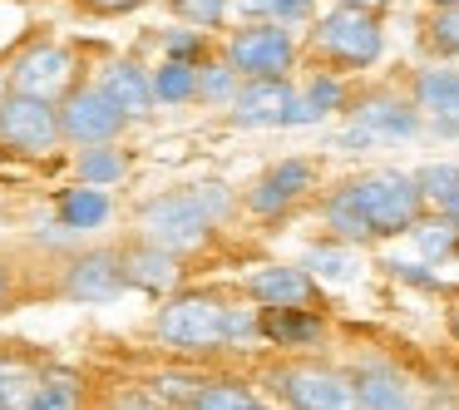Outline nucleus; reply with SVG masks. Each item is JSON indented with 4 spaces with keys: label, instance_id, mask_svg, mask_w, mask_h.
Returning a JSON list of instances; mask_svg holds the SVG:
<instances>
[{
    "label": "nucleus",
    "instance_id": "nucleus-1",
    "mask_svg": "<svg viewBox=\"0 0 459 410\" xmlns=\"http://www.w3.org/2000/svg\"><path fill=\"white\" fill-rule=\"evenodd\" d=\"M222 208H228V198H222L212 183L203 193H173V198H159V203L143 208V232L169 252L198 248L203 232H208V222L218 218Z\"/></svg>",
    "mask_w": 459,
    "mask_h": 410
},
{
    "label": "nucleus",
    "instance_id": "nucleus-2",
    "mask_svg": "<svg viewBox=\"0 0 459 410\" xmlns=\"http://www.w3.org/2000/svg\"><path fill=\"white\" fill-rule=\"evenodd\" d=\"M159 336L183 351H218L228 346V307L212 297H178L159 311Z\"/></svg>",
    "mask_w": 459,
    "mask_h": 410
},
{
    "label": "nucleus",
    "instance_id": "nucleus-3",
    "mask_svg": "<svg viewBox=\"0 0 459 410\" xmlns=\"http://www.w3.org/2000/svg\"><path fill=\"white\" fill-rule=\"evenodd\" d=\"M356 203L366 208L370 228L376 232H405L420 222V183L405 179V173H370V179L351 183Z\"/></svg>",
    "mask_w": 459,
    "mask_h": 410
},
{
    "label": "nucleus",
    "instance_id": "nucleus-4",
    "mask_svg": "<svg viewBox=\"0 0 459 410\" xmlns=\"http://www.w3.org/2000/svg\"><path fill=\"white\" fill-rule=\"evenodd\" d=\"M316 45L326 60L346 65V70H366V65L380 60V25L370 21V11L341 5L316 25Z\"/></svg>",
    "mask_w": 459,
    "mask_h": 410
},
{
    "label": "nucleus",
    "instance_id": "nucleus-5",
    "mask_svg": "<svg viewBox=\"0 0 459 410\" xmlns=\"http://www.w3.org/2000/svg\"><path fill=\"white\" fill-rule=\"evenodd\" d=\"M60 114L50 109V100L40 94H21L15 90L11 100H0V139L21 153H45L55 139H60Z\"/></svg>",
    "mask_w": 459,
    "mask_h": 410
},
{
    "label": "nucleus",
    "instance_id": "nucleus-6",
    "mask_svg": "<svg viewBox=\"0 0 459 410\" xmlns=\"http://www.w3.org/2000/svg\"><path fill=\"white\" fill-rule=\"evenodd\" d=\"M277 386H281V396H287L297 410H360L356 376H341V371H326V366L281 371Z\"/></svg>",
    "mask_w": 459,
    "mask_h": 410
},
{
    "label": "nucleus",
    "instance_id": "nucleus-7",
    "mask_svg": "<svg viewBox=\"0 0 459 410\" xmlns=\"http://www.w3.org/2000/svg\"><path fill=\"white\" fill-rule=\"evenodd\" d=\"M291 35L281 25H247V31L232 35L228 45V60L238 74L247 80H267V74H287L291 70Z\"/></svg>",
    "mask_w": 459,
    "mask_h": 410
},
{
    "label": "nucleus",
    "instance_id": "nucleus-8",
    "mask_svg": "<svg viewBox=\"0 0 459 410\" xmlns=\"http://www.w3.org/2000/svg\"><path fill=\"white\" fill-rule=\"evenodd\" d=\"M124 119H129V114H124L104 90H80V94H70L65 109H60V129H65V139H74V144H109L114 134L124 129Z\"/></svg>",
    "mask_w": 459,
    "mask_h": 410
},
{
    "label": "nucleus",
    "instance_id": "nucleus-9",
    "mask_svg": "<svg viewBox=\"0 0 459 410\" xmlns=\"http://www.w3.org/2000/svg\"><path fill=\"white\" fill-rule=\"evenodd\" d=\"M124 287H129V272L119 252H84L65 272V297L74 301H114Z\"/></svg>",
    "mask_w": 459,
    "mask_h": 410
},
{
    "label": "nucleus",
    "instance_id": "nucleus-10",
    "mask_svg": "<svg viewBox=\"0 0 459 410\" xmlns=\"http://www.w3.org/2000/svg\"><path fill=\"white\" fill-rule=\"evenodd\" d=\"M291 109H297V94L281 74H267V80H252L247 90L232 100V119L247 124V129H267V124H291Z\"/></svg>",
    "mask_w": 459,
    "mask_h": 410
},
{
    "label": "nucleus",
    "instance_id": "nucleus-11",
    "mask_svg": "<svg viewBox=\"0 0 459 410\" xmlns=\"http://www.w3.org/2000/svg\"><path fill=\"white\" fill-rule=\"evenodd\" d=\"M70 50L60 45H40L30 50L21 65H15V90L21 94H40V100H55L60 90H70Z\"/></svg>",
    "mask_w": 459,
    "mask_h": 410
},
{
    "label": "nucleus",
    "instance_id": "nucleus-12",
    "mask_svg": "<svg viewBox=\"0 0 459 410\" xmlns=\"http://www.w3.org/2000/svg\"><path fill=\"white\" fill-rule=\"evenodd\" d=\"M247 292L257 301H267V307H311L316 282H311L301 267H262V272H252Z\"/></svg>",
    "mask_w": 459,
    "mask_h": 410
},
{
    "label": "nucleus",
    "instance_id": "nucleus-13",
    "mask_svg": "<svg viewBox=\"0 0 459 410\" xmlns=\"http://www.w3.org/2000/svg\"><path fill=\"white\" fill-rule=\"evenodd\" d=\"M307 188H311V163L287 159V163H277V169L257 183V193H252L247 203H252V213H277V208H287L291 198H301Z\"/></svg>",
    "mask_w": 459,
    "mask_h": 410
},
{
    "label": "nucleus",
    "instance_id": "nucleus-14",
    "mask_svg": "<svg viewBox=\"0 0 459 410\" xmlns=\"http://www.w3.org/2000/svg\"><path fill=\"white\" fill-rule=\"evenodd\" d=\"M420 109L435 114V124L445 134H459V74L455 70H425L415 84Z\"/></svg>",
    "mask_w": 459,
    "mask_h": 410
},
{
    "label": "nucleus",
    "instance_id": "nucleus-15",
    "mask_svg": "<svg viewBox=\"0 0 459 410\" xmlns=\"http://www.w3.org/2000/svg\"><path fill=\"white\" fill-rule=\"evenodd\" d=\"M104 94H109L114 104H119L129 119H143V114L153 109V80L139 70V65H109V74H104Z\"/></svg>",
    "mask_w": 459,
    "mask_h": 410
},
{
    "label": "nucleus",
    "instance_id": "nucleus-16",
    "mask_svg": "<svg viewBox=\"0 0 459 410\" xmlns=\"http://www.w3.org/2000/svg\"><path fill=\"white\" fill-rule=\"evenodd\" d=\"M124 272H129V287H143V292H173V282H178V262H173L169 248H139L124 257Z\"/></svg>",
    "mask_w": 459,
    "mask_h": 410
},
{
    "label": "nucleus",
    "instance_id": "nucleus-17",
    "mask_svg": "<svg viewBox=\"0 0 459 410\" xmlns=\"http://www.w3.org/2000/svg\"><path fill=\"white\" fill-rule=\"evenodd\" d=\"M262 336L277 341V346H307V341L321 336V321L311 317L307 307H267V317H262Z\"/></svg>",
    "mask_w": 459,
    "mask_h": 410
},
{
    "label": "nucleus",
    "instance_id": "nucleus-18",
    "mask_svg": "<svg viewBox=\"0 0 459 410\" xmlns=\"http://www.w3.org/2000/svg\"><path fill=\"white\" fill-rule=\"evenodd\" d=\"M356 390H360V410H410V390L385 366H366L356 376Z\"/></svg>",
    "mask_w": 459,
    "mask_h": 410
},
{
    "label": "nucleus",
    "instance_id": "nucleus-19",
    "mask_svg": "<svg viewBox=\"0 0 459 410\" xmlns=\"http://www.w3.org/2000/svg\"><path fill=\"white\" fill-rule=\"evenodd\" d=\"M360 129L376 139V134H385V139H410L415 134V114L405 109V104H390V100H370L366 109H360Z\"/></svg>",
    "mask_w": 459,
    "mask_h": 410
},
{
    "label": "nucleus",
    "instance_id": "nucleus-20",
    "mask_svg": "<svg viewBox=\"0 0 459 410\" xmlns=\"http://www.w3.org/2000/svg\"><path fill=\"white\" fill-rule=\"evenodd\" d=\"M326 222H331V228H336L346 242H366V238H376V228H370L366 208L356 203V193H351V188H341L336 198L326 203Z\"/></svg>",
    "mask_w": 459,
    "mask_h": 410
},
{
    "label": "nucleus",
    "instance_id": "nucleus-21",
    "mask_svg": "<svg viewBox=\"0 0 459 410\" xmlns=\"http://www.w3.org/2000/svg\"><path fill=\"white\" fill-rule=\"evenodd\" d=\"M109 218V198L94 188H74L60 198V222L65 228H100V222Z\"/></svg>",
    "mask_w": 459,
    "mask_h": 410
},
{
    "label": "nucleus",
    "instance_id": "nucleus-22",
    "mask_svg": "<svg viewBox=\"0 0 459 410\" xmlns=\"http://www.w3.org/2000/svg\"><path fill=\"white\" fill-rule=\"evenodd\" d=\"M153 94H159V100H169V104L193 100V94H198V70H193L188 60H169L159 74H153Z\"/></svg>",
    "mask_w": 459,
    "mask_h": 410
},
{
    "label": "nucleus",
    "instance_id": "nucleus-23",
    "mask_svg": "<svg viewBox=\"0 0 459 410\" xmlns=\"http://www.w3.org/2000/svg\"><path fill=\"white\" fill-rule=\"evenodd\" d=\"M25 410H80V386L70 376H50V380H35L30 390V406Z\"/></svg>",
    "mask_w": 459,
    "mask_h": 410
},
{
    "label": "nucleus",
    "instance_id": "nucleus-24",
    "mask_svg": "<svg viewBox=\"0 0 459 410\" xmlns=\"http://www.w3.org/2000/svg\"><path fill=\"white\" fill-rule=\"evenodd\" d=\"M336 104H341V84L321 74V80L307 90V100H297V109H291V124H316L321 114H331Z\"/></svg>",
    "mask_w": 459,
    "mask_h": 410
},
{
    "label": "nucleus",
    "instance_id": "nucleus-25",
    "mask_svg": "<svg viewBox=\"0 0 459 410\" xmlns=\"http://www.w3.org/2000/svg\"><path fill=\"white\" fill-rule=\"evenodd\" d=\"M124 169H129V159H124L119 149H90V153H80V179L84 183H114Z\"/></svg>",
    "mask_w": 459,
    "mask_h": 410
},
{
    "label": "nucleus",
    "instance_id": "nucleus-26",
    "mask_svg": "<svg viewBox=\"0 0 459 410\" xmlns=\"http://www.w3.org/2000/svg\"><path fill=\"white\" fill-rule=\"evenodd\" d=\"M415 183H420L425 198H439V203H455L459 198V169H455V163H429Z\"/></svg>",
    "mask_w": 459,
    "mask_h": 410
},
{
    "label": "nucleus",
    "instance_id": "nucleus-27",
    "mask_svg": "<svg viewBox=\"0 0 459 410\" xmlns=\"http://www.w3.org/2000/svg\"><path fill=\"white\" fill-rule=\"evenodd\" d=\"M415 238H420V248H425L429 257H445V252H455V242H459V222L455 218L415 222Z\"/></svg>",
    "mask_w": 459,
    "mask_h": 410
},
{
    "label": "nucleus",
    "instance_id": "nucleus-28",
    "mask_svg": "<svg viewBox=\"0 0 459 410\" xmlns=\"http://www.w3.org/2000/svg\"><path fill=\"white\" fill-rule=\"evenodd\" d=\"M198 94L203 100H238V70H232V65H208V70H198Z\"/></svg>",
    "mask_w": 459,
    "mask_h": 410
},
{
    "label": "nucleus",
    "instance_id": "nucleus-29",
    "mask_svg": "<svg viewBox=\"0 0 459 410\" xmlns=\"http://www.w3.org/2000/svg\"><path fill=\"white\" fill-rule=\"evenodd\" d=\"M429 45L439 55H459V5H439V15L429 21Z\"/></svg>",
    "mask_w": 459,
    "mask_h": 410
},
{
    "label": "nucleus",
    "instance_id": "nucleus-30",
    "mask_svg": "<svg viewBox=\"0 0 459 410\" xmlns=\"http://www.w3.org/2000/svg\"><path fill=\"white\" fill-rule=\"evenodd\" d=\"M203 406L208 410H257V400L247 396L242 386H232V380H218V386H203Z\"/></svg>",
    "mask_w": 459,
    "mask_h": 410
},
{
    "label": "nucleus",
    "instance_id": "nucleus-31",
    "mask_svg": "<svg viewBox=\"0 0 459 410\" xmlns=\"http://www.w3.org/2000/svg\"><path fill=\"white\" fill-rule=\"evenodd\" d=\"M173 11L193 25H218L228 15V0H173Z\"/></svg>",
    "mask_w": 459,
    "mask_h": 410
},
{
    "label": "nucleus",
    "instance_id": "nucleus-32",
    "mask_svg": "<svg viewBox=\"0 0 459 410\" xmlns=\"http://www.w3.org/2000/svg\"><path fill=\"white\" fill-rule=\"evenodd\" d=\"M307 267H316L321 277H331V282H346V277H356V262L346 257V252H326V248H316L307 257Z\"/></svg>",
    "mask_w": 459,
    "mask_h": 410
},
{
    "label": "nucleus",
    "instance_id": "nucleus-33",
    "mask_svg": "<svg viewBox=\"0 0 459 410\" xmlns=\"http://www.w3.org/2000/svg\"><path fill=\"white\" fill-rule=\"evenodd\" d=\"M153 396H163V400H198L203 396V380H193V376H159L153 380Z\"/></svg>",
    "mask_w": 459,
    "mask_h": 410
},
{
    "label": "nucleus",
    "instance_id": "nucleus-34",
    "mask_svg": "<svg viewBox=\"0 0 459 410\" xmlns=\"http://www.w3.org/2000/svg\"><path fill=\"white\" fill-rule=\"evenodd\" d=\"M257 331H262V321H252L247 311L228 307V341H252Z\"/></svg>",
    "mask_w": 459,
    "mask_h": 410
},
{
    "label": "nucleus",
    "instance_id": "nucleus-35",
    "mask_svg": "<svg viewBox=\"0 0 459 410\" xmlns=\"http://www.w3.org/2000/svg\"><path fill=\"white\" fill-rule=\"evenodd\" d=\"M316 0H267V15H277V21H297V15H307Z\"/></svg>",
    "mask_w": 459,
    "mask_h": 410
},
{
    "label": "nucleus",
    "instance_id": "nucleus-36",
    "mask_svg": "<svg viewBox=\"0 0 459 410\" xmlns=\"http://www.w3.org/2000/svg\"><path fill=\"white\" fill-rule=\"evenodd\" d=\"M198 35H169V55L173 60H188V55H198Z\"/></svg>",
    "mask_w": 459,
    "mask_h": 410
},
{
    "label": "nucleus",
    "instance_id": "nucleus-37",
    "mask_svg": "<svg viewBox=\"0 0 459 410\" xmlns=\"http://www.w3.org/2000/svg\"><path fill=\"white\" fill-rule=\"evenodd\" d=\"M90 11H104V15H119V11H134L139 0H84Z\"/></svg>",
    "mask_w": 459,
    "mask_h": 410
},
{
    "label": "nucleus",
    "instance_id": "nucleus-38",
    "mask_svg": "<svg viewBox=\"0 0 459 410\" xmlns=\"http://www.w3.org/2000/svg\"><path fill=\"white\" fill-rule=\"evenodd\" d=\"M341 5H356V11H370V15H376V11H385L390 0H341Z\"/></svg>",
    "mask_w": 459,
    "mask_h": 410
},
{
    "label": "nucleus",
    "instance_id": "nucleus-39",
    "mask_svg": "<svg viewBox=\"0 0 459 410\" xmlns=\"http://www.w3.org/2000/svg\"><path fill=\"white\" fill-rule=\"evenodd\" d=\"M178 410H208V406H203V400H188V406H178Z\"/></svg>",
    "mask_w": 459,
    "mask_h": 410
},
{
    "label": "nucleus",
    "instance_id": "nucleus-40",
    "mask_svg": "<svg viewBox=\"0 0 459 410\" xmlns=\"http://www.w3.org/2000/svg\"><path fill=\"white\" fill-rule=\"evenodd\" d=\"M449 327H455V336H459V307H455V317H449Z\"/></svg>",
    "mask_w": 459,
    "mask_h": 410
},
{
    "label": "nucleus",
    "instance_id": "nucleus-41",
    "mask_svg": "<svg viewBox=\"0 0 459 410\" xmlns=\"http://www.w3.org/2000/svg\"><path fill=\"white\" fill-rule=\"evenodd\" d=\"M0 301H5V272H0Z\"/></svg>",
    "mask_w": 459,
    "mask_h": 410
},
{
    "label": "nucleus",
    "instance_id": "nucleus-42",
    "mask_svg": "<svg viewBox=\"0 0 459 410\" xmlns=\"http://www.w3.org/2000/svg\"><path fill=\"white\" fill-rule=\"evenodd\" d=\"M435 5H459V0H435Z\"/></svg>",
    "mask_w": 459,
    "mask_h": 410
},
{
    "label": "nucleus",
    "instance_id": "nucleus-43",
    "mask_svg": "<svg viewBox=\"0 0 459 410\" xmlns=\"http://www.w3.org/2000/svg\"><path fill=\"white\" fill-rule=\"evenodd\" d=\"M0 380H5V366H0ZM0 406H5V400H0Z\"/></svg>",
    "mask_w": 459,
    "mask_h": 410
},
{
    "label": "nucleus",
    "instance_id": "nucleus-44",
    "mask_svg": "<svg viewBox=\"0 0 459 410\" xmlns=\"http://www.w3.org/2000/svg\"><path fill=\"white\" fill-rule=\"evenodd\" d=\"M257 410H262V406H257Z\"/></svg>",
    "mask_w": 459,
    "mask_h": 410
}]
</instances>
